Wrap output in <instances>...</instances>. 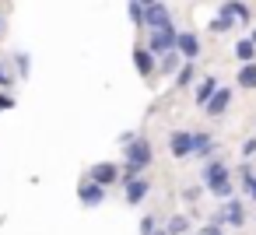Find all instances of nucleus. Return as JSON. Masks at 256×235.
Segmentation results:
<instances>
[{"label": "nucleus", "instance_id": "4be33fe9", "mask_svg": "<svg viewBox=\"0 0 256 235\" xmlns=\"http://www.w3.org/2000/svg\"><path fill=\"white\" fill-rule=\"evenodd\" d=\"M126 11H130V22L140 28V25H144V4H140V0H130V8H126Z\"/></svg>", "mask_w": 256, "mask_h": 235}, {"label": "nucleus", "instance_id": "423d86ee", "mask_svg": "<svg viewBox=\"0 0 256 235\" xmlns=\"http://www.w3.org/2000/svg\"><path fill=\"white\" fill-rule=\"evenodd\" d=\"M88 179L98 182V186H112V182H120V165L116 162H95L92 172H88Z\"/></svg>", "mask_w": 256, "mask_h": 235}, {"label": "nucleus", "instance_id": "b1692460", "mask_svg": "<svg viewBox=\"0 0 256 235\" xmlns=\"http://www.w3.org/2000/svg\"><path fill=\"white\" fill-rule=\"evenodd\" d=\"M210 193H214V196H221V200H228V196H232V193H235V182H232V179H228V182H221V186H214V190H210Z\"/></svg>", "mask_w": 256, "mask_h": 235}, {"label": "nucleus", "instance_id": "cd10ccee", "mask_svg": "<svg viewBox=\"0 0 256 235\" xmlns=\"http://www.w3.org/2000/svg\"><path fill=\"white\" fill-rule=\"evenodd\" d=\"M228 28H232V25H228V22H221V18H214V22H210V32H228Z\"/></svg>", "mask_w": 256, "mask_h": 235}, {"label": "nucleus", "instance_id": "ddd939ff", "mask_svg": "<svg viewBox=\"0 0 256 235\" xmlns=\"http://www.w3.org/2000/svg\"><path fill=\"white\" fill-rule=\"evenodd\" d=\"M176 53L186 56V60H196V56H200V39H196L193 32H179V39H176Z\"/></svg>", "mask_w": 256, "mask_h": 235}, {"label": "nucleus", "instance_id": "2eb2a0df", "mask_svg": "<svg viewBox=\"0 0 256 235\" xmlns=\"http://www.w3.org/2000/svg\"><path fill=\"white\" fill-rule=\"evenodd\" d=\"M235 81H238V88L256 92V60H252V64H242V70L235 74Z\"/></svg>", "mask_w": 256, "mask_h": 235}, {"label": "nucleus", "instance_id": "a878e982", "mask_svg": "<svg viewBox=\"0 0 256 235\" xmlns=\"http://www.w3.org/2000/svg\"><path fill=\"white\" fill-rule=\"evenodd\" d=\"M242 158H256V137L242 144Z\"/></svg>", "mask_w": 256, "mask_h": 235}, {"label": "nucleus", "instance_id": "6ab92c4d", "mask_svg": "<svg viewBox=\"0 0 256 235\" xmlns=\"http://www.w3.org/2000/svg\"><path fill=\"white\" fill-rule=\"evenodd\" d=\"M11 64L18 67V78H28V67H32V60H28V53H11Z\"/></svg>", "mask_w": 256, "mask_h": 235}, {"label": "nucleus", "instance_id": "20e7f679", "mask_svg": "<svg viewBox=\"0 0 256 235\" xmlns=\"http://www.w3.org/2000/svg\"><path fill=\"white\" fill-rule=\"evenodd\" d=\"M228 179H232V172H228L224 162H218V158H207V162H204V186H207V190H214V186H221V182H228Z\"/></svg>", "mask_w": 256, "mask_h": 235}, {"label": "nucleus", "instance_id": "2f4dec72", "mask_svg": "<svg viewBox=\"0 0 256 235\" xmlns=\"http://www.w3.org/2000/svg\"><path fill=\"white\" fill-rule=\"evenodd\" d=\"M252 42H256V28H252Z\"/></svg>", "mask_w": 256, "mask_h": 235}, {"label": "nucleus", "instance_id": "a211bd4d", "mask_svg": "<svg viewBox=\"0 0 256 235\" xmlns=\"http://www.w3.org/2000/svg\"><path fill=\"white\" fill-rule=\"evenodd\" d=\"M193 78H196V67H193V60L179 64V70H176V84H179V88H186V84H190Z\"/></svg>", "mask_w": 256, "mask_h": 235}, {"label": "nucleus", "instance_id": "412c9836", "mask_svg": "<svg viewBox=\"0 0 256 235\" xmlns=\"http://www.w3.org/2000/svg\"><path fill=\"white\" fill-rule=\"evenodd\" d=\"M186 228H190V221H186L182 214H176V218H168V224H165V232H168V235H182Z\"/></svg>", "mask_w": 256, "mask_h": 235}, {"label": "nucleus", "instance_id": "0eeeda50", "mask_svg": "<svg viewBox=\"0 0 256 235\" xmlns=\"http://www.w3.org/2000/svg\"><path fill=\"white\" fill-rule=\"evenodd\" d=\"M144 25L154 32V28H168L172 25V11L162 4V0H158V4H151V8H144Z\"/></svg>", "mask_w": 256, "mask_h": 235}, {"label": "nucleus", "instance_id": "9d476101", "mask_svg": "<svg viewBox=\"0 0 256 235\" xmlns=\"http://www.w3.org/2000/svg\"><path fill=\"white\" fill-rule=\"evenodd\" d=\"M78 200H81L84 207H98V204L106 200V186H98V182L84 179V182L78 186Z\"/></svg>", "mask_w": 256, "mask_h": 235}, {"label": "nucleus", "instance_id": "bb28decb", "mask_svg": "<svg viewBox=\"0 0 256 235\" xmlns=\"http://www.w3.org/2000/svg\"><path fill=\"white\" fill-rule=\"evenodd\" d=\"M4 109H14V98L8 92H0V112H4Z\"/></svg>", "mask_w": 256, "mask_h": 235}, {"label": "nucleus", "instance_id": "f257e3e1", "mask_svg": "<svg viewBox=\"0 0 256 235\" xmlns=\"http://www.w3.org/2000/svg\"><path fill=\"white\" fill-rule=\"evenodd\" d=\"M151 158H154V151H151V140H144V137H134V140L123 148V179H130V176H140V172L151 165Z\"/></svg>", "mask_w": 256, "mask_h": 235}, {"label": "nucleus", "instance_id": "c756f323", "mask_svg": "<svg viewBox=\"0 0 256 235\" xmlns=\"http://www.w3.org/2000/svg\"><path fill=\"white\" fill-rule=\"evenodd\" d=\"M151 235H168V232H165V228H154V232H151Z\"/></svg>", "mask_w": 256, "mask_h": 235}, {"label": "nucleus", "instance_id": "6e6552de", "mask_svg": "<svg viewBox=\"0 0 256 235\" xmlns=\"http://www.w3.org/2000/svg\"><path fill=\"white\" fill-rule=\"evenodd\" d=\"M168 151H172V158H193V134L190 130H176L168 137Z\"/></svg>", "mask_w": 256, "mask_h": 235}, {"label": "nucleus", "instance_id": "1a4fd4ad", "mask_svg": "<svg viewBox=\"0 0 256 235\" xmlns=\"http://www.w3.org/2000/svg\"><path fill=\"white\" fill-rule=\"evenodd\" d=\"M134 67H137L140 78H151V74L158 70V56H154L148 46H137V50H134Z\"/></svg>", "mask_w": 256, "mask_h": 235}, {"label": "nucleus", "instance_id": "4468645a", "mask_svg": "<svg viewBox=\"0 0 256 235\" xmlns=\"http://www.w3.org/2000/svg\"><path fill=\"white\" fill-rule=\"evenodd\" d=\"M228 106H232V92H228V88H218V92L210 95V102L204 106V112H207V116H221V112H228Z\"/></svg>", "mask_w": 256, "mask_h": 235}, {"label": "nucleus", "instance_id": "c85d7f7f", "mask_svg": "<svg viewBox=\"0 0 256 235\" xmlns=\"http://www.w3.org/2000/svg\"><path fill=\"white\" fill-rule=\"evenodd\" d=\"M204 235H221V224H214V221H210V228H204Z\"/></svg>", "mask_w": 256, "mask_h": 235}, {"label": "nucleus", "instance_id": "5701e85b", "mask_svg": "<svg viewBox=\"0 0 256 235\" xmlns=\"http://www.w3.org/2000/svg\"><path fill=\"white\" fill-rule=\"evenodd\" d=\"M11 84H14V74L8 70V64H4V60H0V88H4V92H8Z\"/></svg>", "mask_w": 256, "mask_h": 235}, {"label": "nucleus", "instance_id": "7c9ffc66", "mask_svg": "<svg viewBox=\"0 0 256 235\" xmlns=\"http://www.w3.org/2000/svg\"><path fill=\"white\" fill-rule=\"evenodd\" d=\"M140 4H144V8H151V4H158V0H140Z\"/></svg>", "mask_w": 256, "mask_h": 235}, {"label": "nucleus", "instance_id": "7ed1b4c3", "mask_svg": "<svg viewBox=\"0 0 256 235\" xmlns=\"http://www.w3.org/2000/svg\"><path fill=\"white\" fill-rule=\"evenodd\" d=\"M214 224H246V207H242V200H224L221 207H218V214H214Z\"/></svg>", "mask_w": 256, "mask_h": 235}, {"label": "nucleus", "instance_id": "aec40b11", "mask_svg": "<svg viewBox=\"0 0 256 235\" xmlns=\"http://www.w3.org/2000/svg\"><path fill=\"white\" fill-rule=\"evenodd\" d=\"M158 70H162V74H176V70H179V53H176V50H172V53H165V56H162V64H158Z\"/></svg>", "mask_w": 256, "mask_h": 235}, {"label": "nucleus", "instance_id": "393cba45", "mask_svg": "<svg viewBox=\"0 0 256 235\" xmlns=\"http://www.w3.org/2000/svg\"><path fill=\"white\" fill-rule=\"evenodd\" d=\"M154 228H158V221H154V214H148V218L140 221V235H151Z\"/></svg>", "mask_w": 256, "mask_h": 235}, {"label": "nucleus", "instance_id": "473e14b6", "mask_svg": "<svg viewBox=\"0 0 256 235\" xmlns=\"http://www.w3.org/2000/svg\"><path fill=\"white\" fill-rule=\"evenodd\" d=\"M0 32H4V22H0Z\"/></svg>", "mask_w": 256, "mask_h": 235}, {"label": "nucleus", "instance_id": "9b49d317", "mask_svg": "<svg viewBox=\"0 0 256 235\" xmlns=\"http://www.w3.org/2000/svg\"><path fill=\"white\" fill-rule=\"evenodd\" d=\"M218 18L228 22V25H235V22H249V8L242 4V0H224L221 11H218Z\"/></svg>", "mask_w": 256, "mask_h": 235}, {"label": "nucleus", "instance_id": "39448f33", "mask_svg": "<svg viewBox=\"0 0 256 235\" xmlns=\"http://www.w3.org/2000/svg\"><path fill=\"white\" fill-rule=\"evenodd\" d=\"M148 193H151V179H144V176H130V179H123V196H126V204L137 207Z\"/></svg>", "mask_w": 256, "mask_h": 235}, {"label": "nucleus", "instance_id": "f3484780", "mask_svg": "<svg viewBox=\"0 0 256 235\" xmlns=\"http://www.w3.org/2000/svg\"><path fill=\"white\" fill-rule=\"evenodd\" d=\"M235 56H238L242 64H252V60H256V42H252V39H238V42H235Z\"/></svg>", "mask_w": 256, "mask_h": 235}, {"label": "nucleus", "instance_id": "dca6fc26", "mask_svg": "<svg viewBox=\"0 0 256 235\" xmlns=\"http://www.w3.org/2000/svg\"><path fill=\"white\" fill-rule=\"evenodd\" d=\"M210 151H214V137H210V134H193V154L207 158Z\"/></svg>", "mask_w": 256, "mask_h": 235}, {"label": "nucleus", "instance_id": "f03ea898", "mask_svg": "<svg viewBox=\"0 0 256 235\" xmlns=\"http://www.w3.org/2000/svg\"><path fill=\"white\" fill-rule=\"evenodd\" d=\"M176 39H179V32L168 25V28H154L151 36H148V50L154 53V56H165V53H172L176 50Z\"/></svg>", "mask_w": 256, "mask_h": 235}, {"label": "nucleus", "instance_id": "f8f14e48", "mask_svg": "<svg viewBox=\"0 0 256 235\" xmlns=\"http://www.w3.org/2000/svg\"><path fill=\"white\" fill-rule=\"evenodd\" d=\"M214 92H218V78H214V74H204V78L196 81V88H193V102L204 109V106L210 102V95H214Z\"/></svg>", "mask_w": 256, "mask_h": 235}]
</instances>
